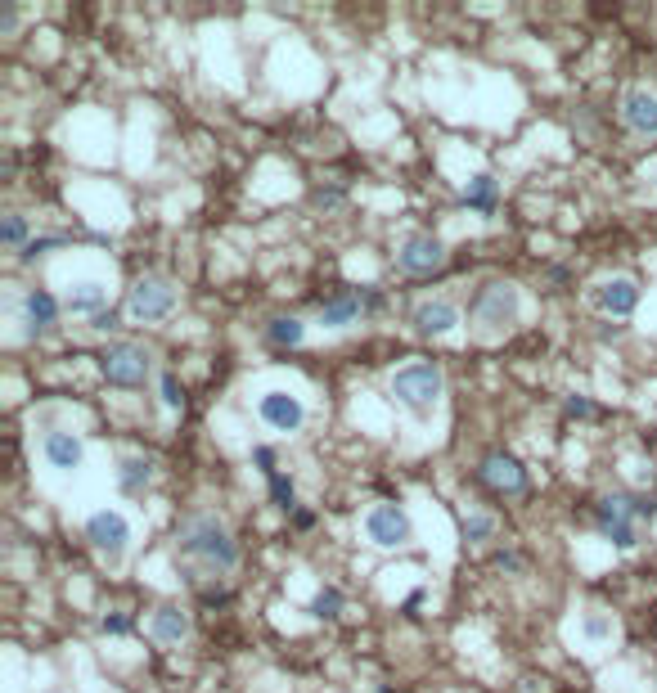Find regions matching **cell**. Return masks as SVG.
I'll list each match as a JSON object with an SVG mask.
<instances>
[{
	"label": "cell",
	"instance_id": "obj_36",
	"mask_svg": "<svg viewBox=\"0 0 657 693\" xmlns=\"http://www.w3.org/2000/svg\"><path fill=\"white\" fill-rule=\"evenodd\" d=\"M495 563H500V567H504V572H522V558H518V554H513V549H504V554H500V558H495Z\"/></svg>",
	"mask_w": 657,
	"mask_h": 693
},
{
	"label": "cell",
	"instance_id": "obj_15",
	"mask_svg": "<svg viewBox=\"0 0 657 693\" xmlns=\"http://www.w3.org/2000/svg\"><path fill=\"white\" fill-rule=\"evenodd\" d=\"M621 126L635 140H657V95L644 86H630L621 95Z\"/></svg>",
	"mask_w": 657,
	"mask_h": 693
},
{
	"label": "cell",
	"instance_id": "obj_1",
	"mask_svg": "<svg viewBox=\"0 0 657 693\" xmlns=\"http://www.w3.org/2000/svg\"><path fill=\"white\" fill-rule=\"evenodd\" d=\"M176 563L198 590H207V585H216L221 576L234 572L239 540H234V531L216 513H207V509L185 513L176 527Z\"/></svg>",
	"mask_w": 657,
	"mask_h": 693
},
{
	"label": "cell",
	"instance_id": "obj_9",
	"mask_svg": "<svg viewBox=\"0 0 657 693\" xmlns=\"http://www.w3.org/2000/svg\"><path fill=\"white\" fill-rule=\"evenodd\" d=\"M360 531H365V540L374 549H401V545H410L414 522H410V513H405L401 504L378 500V504H369V509H365Z\"/></svg>",
	"mask_w": 657,
	"mask_h": 693
},
{
	"label": "cell",
	"instance_id": "obj_28",
	"mask_svg": "<svg viewBox=\"0 0 657 693\" xmlns=\"http://www.w3.org/2000/svg\"><path fill=\"white\" fill-rule=\"evenodd\" d=\"M158 392H162V405H167V410H180V405H185V387L176 383V374H158Z\"/></svg>",
	"mask_w": 657,
	"mask_h": 693
},
{
	"label": "cell",
	"instance_id": "obj_5",
	"mask_svg": "<svg viewBox=\"0 0 657 693\" xmlns=\"http://www.w3.org/2000/svg\"><path fill=\"white\" fill-rule=\"evenodd\" d=\"M387 387H392V396L410 414H432L441 405L446 378H441V369L432 365V360H410V365H401L392 378H387Z\"/></svg>",
	"mask_w": 657,
	"mask_h": 693
},
{
	"label": "cell",
	"instance_id": "obj_23",
	"mask_svg": "<svg viewBox=\"0 0 657 693\" xmlns=\"http://www.w3.org/2000/svg\"><path fill=\"white\" fill-rule=\"evenodd\" d=\"M266 342L270 347H302L306 324L297 315H275V320H266Z\"/></svg>",
	"mask_w": 657,
	"mask_h": 693
},
{
	"label": "cell",
	"instance_id": "obj_38",
	"mask_svg": "<svg viewBox=\"0 0 657 693\" xmlns=\"http://www.w3.org/2000/svg\"><path fill=\"white\" fill-rule=\"evenodd\" d=\"M644 176H648V180H653V185H657V158L648 162V171H644Z\"/></svg>",
	"mask_w": 657,
	"mask_h": 693
},
{
	"label": "cell",
	"instance_id": "obj_29",
	"mask_svg": "<svg viewBox=\"0 0 657 693\" xmlns=\"http://www.w3.org/2000/svg\"><path fill=\"white\" fill-rule=\"evenodd\" d=\"M50 248H63V239H59V234H45V239H32L23 252H18V261H23V266H32V261H36V257H45V252H50Z\"/></svg>",
	"mask_w": 657,
	"mask_h": 693
},
{
	"label": "cell",
	"instance_id": "obj_32",
	"mask_svg": "<svg viewBox=\"0 0 657 693\" xmlns=\"http://www.w3.org/2000/svg\"><path fill=\"white\" fill-rule=\"evenodd\" d=\"M252 464H257L266 477L279 473V468H275V450H270V446H257V450H252Z\"/></svg>",
	"mask_w": 657,
	"mask_h": 693
},
{
	"label": "cell",
	"instance_id": "obj_37",
	"mask_svg": "<svg viewBox=\"0 0 657 693\" xmlns=\"http://www.w3.org/2000/svg\"><path fill=\"white\" fill-rule=\"evenodd\" d=\"M311 522H315V513H311V509H297V513H293V527H302V531H306Z\"/></svg>",
	"mask_w": 657,
	"mask_h": 693
},
{
	"label": "cell",
	"instance_id": "obj_31",
	"mask_svg": "<svg viewBox=\"0 0 657 693\" xmlns=\"http://www.w3.org/2000/svg\"><path fill=\"white\" fill-rule=\"evenodd\" d=\"M99 630H104V635H126V630H131V617H126V612H108V617L99 621Z\"/></svg>",
	"mask_w": 657,
	"mask_h": 693
},
{
	"label": "cell",
	"instance_id": "obj_18",
	"mask_svg": "<svg viewBox=\"0 0 657 693\" xmlns=\"http://www.w3.org/2000/svg\"><path fill=\"white\" fill-rule=\"evenodd\" d=\"M360 315H365V297L351 293V288H342V293H333V297H324L320 302L315 324L329 329V333H342V329H351V324H360Z\"/></svg>",
	"mask_w": 657,
	"mask_h": 693
},
{
	"label": "cell",
	"instance_id": "obj_2",
	"mask_svg": "<svg viewBox=\"0 0 657 693\" xmlns=\"http://www.w3.org/2000/svg\"><path fill=\"white\" fill-rule=\"evenodd\" d=\"M657 513V500L653 495H635V491H617V495H603L594 504V531L603 540H612L617 549H635L639 545V527L653 522Z\"/></svg>",
	"mask_w": 657,
	"mask_h": 693
},
{
	"label": "cell",
	"instance_id": "obj_7",
	"mask_svg": "<svg viewBox=\"0 0 657 693\" xmlns=\"http://www.w3.org/2000/svg\"><path fill=\"white\" fill-rule=\"evenodd\" d=\"M176 302H180V293L167 275H144L126 288V315H131L135 324L167 320V315L176 311Z\"/></svg>",
	"mask_w": 657,
	"mask_h": 693
},
{
	"label": "cell",
	"instance_id": "obj_4",
	"mask_svg": "<svg viewBox=\"0 0 657 693\" xmlns=\"http://www.w3.org/2000/svg\"><path fill=\"white\" fill-rule=\"evenodd\" d=\"M59 306L68 315H81V320H95L104 315L108 293H113V270L104 266H86V261H72V270H63L59 279Z\"/></svg>",
	"mask_w": 657,
	"mask_h": 693
},
{
	"label": "cell",
	"instance_id": "obj_12",
	"mask_svg": "<svg viewBox=\"0 0 657 693\" xmlns=\"http://www.w3.org/2000/svg\"><path fill=\"white\" fill-rule=\"evenodd\" d=\"M446 266V243L437 234H405L396 248V270L410 279H428Z\"/></svg>",
	"mask_w": 657,
	"mask_h": 693
},
{
	"label": "cell",
	"instance_id": "obj_14",
	"mask_svg": "<svg viewBox=\"0 0 657 693\" xmlns=\"http://www.w3.org/2000/svg\"><path fill=\"white\" fill-rule=\"evenodd\" d=\"M410 324L419 338H446V333H455L464 324V315H459V306L450 297H423V302H414Z\"/></svg>",
	"mask_w": 657,
	"mask_h": 693
},
{
	"label": "cell",
	"instance_id": "obj_19",
	"mask_svg": "<svg viewBox=\"0 0 657 693\" xmlns=\"http://www.w3.org/2000/svg\"><path fill=\"white\" fill-rule=\"evenodd\" d=\"M113 477H117V491L131 495V500H140V495L153 486V477H158V464H153L149 455H122Z\"/></svg>",
	"mask_w": 657,
	"mask_h": 693
},
{
	"label": "cell",
	"instance_id": "obj_11",
	"mask_svg": "<svg viewBox=\"0 0 657 693\" xmlns=\"http://www.w3.org/2000/svg\"><path fill=\"white\" fill-rule=\"evenodd\" d=\"M252 405H257V419L275 432H302L306 423V401L288 387H261Z\"/></svg>",
	"mask_w": 657,
	"mask_h": 693
},
{
	"label": "cell",
	"instance_id": "obj_25",
	"mask_svg": "<svg viewBox=\"0 0 657 693\" xmlns=\"http://www.w3.org/2000/svg\"><path fill=\"white\" fill-rule=\"evenodd\" d=\"M464 540L468 545H486V540H495V518L491 513H464Z\"/></svg>",
	"mask_w": 657,
	"mask_h": 693
},
{
	"label": "cell",
	"instance_id": "obj_21",
	"mask_svg": "<svg viewBox=\"0 0 657 693\" xmlns=\"http://www.w3.org/2000/svg\"><path fill=\"white\" fill-rule=\"evenodd\" d=\"M576 630H581V639L590 644V653H599V648H608L612 639H617V617L603 608H585L581 617H576Z\"/></svg>",
	"mask_w": 657,
	"mask_h": 693
},
{
	"label": "cell",
	"instance_id": "obj_33",
	"mask_svg": "<svg viewBox=\"0 0 657 693\" xmlns=\"http://www.w3.org/2000/svg\"><path fill=\"white\" fill-rule=\"evenodd\" d=\"M342 203V189H315V207H338Z\"/></svg>",
	"mask_w": 657,
	"mask_h": 693
},
{
	"label": "cell",
	"instance_id": "obj_35",
	"mask_svg": "<svg viewBox=\"0 0 657 693\" xmlns=\"http://www.w3.org/2000/svg\"><path fill=\"white\" fill-rule=\"evenodd\" d=\"M90 329H95V333H113V329H117V315H113V311L95 315V320H90Z\"/></svg>",
	"mask_w": 657,
	"mask_h": 693
},
{
	"label": "cell",
	"instance_id": "obj_3",
	"mask_svg": "<svg viewBox=\"0 0 657 693\" xmlns=\"http://www.w3.org/2000/svg\"><path fill=\"white\" fill-rule=\"evenodd\" d=\"M518 320H522V293L509 279H486L473 293V302H468V324H473V333L482 342L504 338Z\"/></svg>",
	"mask_w": 657,
	"mask_h": 693
},
{
	"label": "cell",
	"instance_id": "obj_13",
	"mask_svg": "<svg viewBox=\"0 0 657 693\" xmlns=\"http://www.w3.org/2000/svg\"><path fill=\"white\" fill-rule=\"evenodd\" d=\"M41 459L50 473H81V464H86V446H81V437L72 428H45L41 432Z\"/></svg>",
	"mask_w": 657,
	"mask_h": 693
},
{
	"label": "cell",
	"instance_id": "obj_24",
	"mask_svg": "<svg viewBox=\"0 0 657 693\" xmlns=\"http://www.w3.org/2000/svg\"><path fill=\"white\" fill-rule=\"evenodd\" d=\"M0 243H5L9 252H23L27 243V216L23 212H5V221H0Z\"/></svg>",
	"mask_w": 657,
	"mask_h": 693
},
{
	"label": "cell",
	"instance_id": "obj_8",
	"mask_svg": "<svg viewBox=\"0 0 657 693\" xmlns=\"http://www.w3.org/2000/svg\"><path fill=\"white\" fill-rule=\"evenodd\" d=\"M99 374L113 387H144L153 378V356L140 342H108L99 351Z\"/></svg>",
	"mask_w": 657,
	"mask_h": 693
},
{
	"label": "cell",
	"instance_id": "obj_6",
	"mask_svg": "<svg viewBox=\"0 0 657 693\" xmlns=\"http://www.w3.org/2000/svg\"><path fill=\"white\" fill-rule=\"evenodd\" d=\"M81 531H86L90 549H95V554L104 558L108 567H122L126 563V554H131V540H135V527H131V518H126V513L95 509Z\"/></svg>",
	"mask_w": 657,
	"mask_h": 693
},
{
	"label": "cell",
	"instance_id": "obj_22",
	"mask_svg": "<svg viewBox=\"0 0 657 693\" xmlns=\"http://www.w3.org/2000/svg\"><path fill=\"white\" fill-rule=\"evenodd\" d=\"M459 203H464L468 212H477V216H491V212H495V203H500V180L486 176V171H477V176L464 185Z\"/></svg>",
	"mask_w": 657,
	"mask_h": 693
},
{
	"label": "cell",
	"instance_id": "obj_30",
	"mask_svg": "<svg viewBox=\"0 0 657 693\" xmlns=\"http://www.w3.org/2000/svg\"><path fill=\"white\" fill-rule=\"evenodd\" d=\"M563 414H567V419H594V405L585 401V396H567V401H563Z\"/></svg>",
	"mask_w": 657,
	"mask_h": 693
},
{
	"label": "cell",
	"instance_id": "obj_39",
	"mask_svg": "<svg viewBox=\"0 0 657 693\" xmlns=\"http://www.w3.org/2000/svg\"><path fill=\"white\" fill-rule=\"evenodd\" d=\"M374 693H392V689H374Z\"/></svg>",
	"mask_w": 657,
	"mask_h": 693
},
{
	"label": "cell",
	"instance_id": "obj_27",
	"mask_svg": "<svg viewBox=\"0 0 657 693\" xmlns=\"http://www.w3.org/2000/svg\"><path fill=\"white\" fill-rule=\"evenodd\" d=\"M342 612V590H333V585H324L320 594L311 599V617H320V621H333Z\"/></svg>",
	"mask_w": 657,
	"mask_h": 693
},
{
	"label": "cell",
	"instance_id": "obj_26",
	"mask_svg": "<svg viewBox=\"0 0 657 693\" xmlns=\"http://www.w3.org/2000/svg\"><path fill=\"white\" fill-rule=\"evenodd\" d=\"M270 504H275V509H284V513L297 509V486H293V477H284V473L270 477Z\"/></svg>",
	"mask_w": 657,
	"mask_h": 693
},
{
	"label": "cell",
	"instance_id": "obj_34",
	"mask_svg": "<svg viewBox=\"0 0 657 693\" xmlns=\"http://www.w3.org/2000/svg\"><path fill=\"white\" fill-rule=\"evenodd\" d=\"M14 27H18V9H14V5H5V9H0V36H9Z\"/></svg>",
	"mask_w": 657,
	"mask_h": 693
},
{
	"label": "cell",
	"instance_id": "obj_17",
	"mask_svg": "<svg viewBox=\"0 0 657 693\" xmlns=\"http://www.w3.org/2000/svg\"><path fill=\"white\" fill-rule=\"evenodd\" d=\"M59 297L50 293V288H27L23 297H18V315H23L27 324V338H41V333L54 329V320H59Z\"/></svg>",
	"mask_w": 657,
	"mask_h": 693
},
{
	"label": "cell",
	"instance_id": "obj_20",
	"mask_svg": "<svg viewBox=\"0 0 657 693\" xmlns=\"http://www.w3.org/2000/svg\"><path fill=\"white\" fill-rule=\"evenodd\" d=\"M149 635L158 639V644H167V648L185 644L189 639V612L176 608V603H162V608L149 617Z\"/></svg>",
	"mask_w": 657,
	"mask_h": 693
},
{
	"label": "cell",
	"instance_id": "obj_10",
	"mask_svg": "<svg viewBox=\"0 0 657 693\" xmlns=\"http://www.w3.org/2000/svg\"><path fill=\"white\" fill-rule=\"evenodd\" d=\"M639 297H644V288H639L635 275H603V279H594V284L585 288V302H590L599 315H608V320H626V315H635Z\"/></svg>",
	"mask_w": 657,
	"mask_h": 693
},
{
	"label": "cell",
	"instance_id": "obj_16",
	"mask_svg": "<svg viewBox=\"0 0 657 693\" xmlns=\"http://www.w3.org/2000/svg\"><path fill=\"white\" fill-rule=\"evenodd\" d=\"M477 477H482V486H491L495 495H522L527 491V468H522L513 455H500V450L482 459Z\"/></svg>",
	"mask_w": 657,
	"mask_h": 693
}]
</instances>
